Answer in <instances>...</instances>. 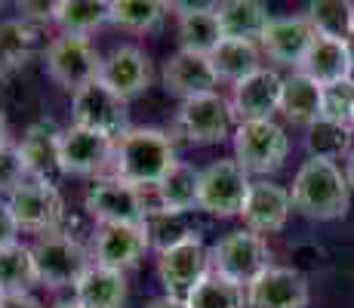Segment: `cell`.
I'll return each instance as SVG.
<instances>
[{
  "mask_svg": "<svg viewBox=\"0 0 354 308\" xmlns=\"http://www.w3.org/2000/svg\"><path fill=\"white\" fill-rule=\"evenodd\" d=\"M321 102H324V87H317L311 78L302 71L290 74L283 80L281 90V111L283 118L299 123V127H315L321 120Z\"/></svg>",
  "mask_w": 354,
  "mask_h": 308,
  "instance_id": "cell-26",
  "label": "cell"
},
{
  "mask_svg": "<svg viewBox=\"0 0 354 308\" xmlns=\"http://www.w3.org/2000/svg\"><path fill=\"white\" fill-rule=\"evenodd\" d=\"M281 90L283 78L271 68H259L247 80L234 84L231 93V118L241 123H256V120H271V114L281 111Z\"/></svg>",
  "mask_w": 354,
  "mask_h": 308,
  "instance_id": "cell-12",
  "label": "cell"
},
{
  "mask_svg": "<svg viewBox=\"0 0 354 308\" xmlns=\"http://www.w3.org/2000/svg\"><path fill=\"white\" fill-rule=\"evenodd\" d=\"M290 152V139L274 120L241 123L234 133V161L247 173H274L283 167Z\"/></svg>",
  "mask_w": 354,
  "mask_h": 308,
  "instance_id": "cell-7",
  "label": "cell"
},
{
  "mask_svg": "<svg viewBox=\"0 0 354 308\" xmlns=\"http://www.w3.org/2000/svg\"><path fill=\"white\" fill-rule=\"evenodd\" d=\"M71 111H74V127L84 129H96L105 136H120L127 133V99H120L102 80H93L90 87L74 93L71 99Z\"/></svg>",
  "mask_w": 354,
  "mask_h": 308,
  "instance_id": "cell-10",
  "label": "cell"
},
{
  "mask_svg": "<svg viewBox=\"0 0 354 308\" xmlns=\"http://www.w3.org/2000/svg\"><path fill=\"white\" fill-rule=\"evenodd\" d=\"M305 19H308L311 28L321 34V37H333L345 44L354 28V6L348 0H317V3L308 6V16Z\"/></svg>",
  "mask_w": 354,
  "mask_h": 308,
  "instance_id": "cell-33",
  "label": "cell"
},
{
  "mask_svg": "<svg viewBox=\"0 0 354 308\" xmlns=\"http://www.w3.org/2000/svg\"><path fill=\"white\" fill-rule=\"evenodd\" d=\"M290 207H292V194L287 188H281L274 182H253L241 216L247 222V231L271 235V231H281L287 225Z\"/></svg>",
  "mask_w": 354,
  "mask_h": 308,
  "instance_id": "cell-20",
  "label": "cell"
},
{
  "mask_svg": "<svg viewBox=\"0 0 354 308\" xmlns=\"http://www.w3.org/2000/svg\"><path fill=\"white\" fill-rule=\"evenodd\" d=\"M56 308H80V305H77V302H59Z\"/></svg>",
  "mask_w": 354,
  "mask_h": 308,
  "instance_id": "cell-46",
  "label": "cell"
},
{
  "mask_svg": "<svg viewBox=\"0 0 354 308\" xmlns=\"http://www.w3.org/2000/svg\"><path fill=\"white\" fill-rule=\"evenodd\" d=\"M299 71L315 80L317 87H330V84H339V80H348L354 68H351L348 50H345L342 40L321 37V34H317Z\"/></svg>",
  "mask_w": 354,
  "mask_h": 308,
  "instance_id": "cell-23",
  "label": "cell"
},
{
  "mask_svg": "<svg viewBox=\"0 0 354 308\" xmlns=\"http://www.w3.org/2000/svg\"><path fill=\"white\" fill-rule=\"evenodd\" d=\"M354 114V80H339V84L324 87V102H321V120H333L351 127Z\"/></svg>",
  "mask_w": 354,
  "mask_h": 308,
  "instance_id": "cell-37",
  "label": "cell"
},
{
  "mask_svg": "<svg viewBox=\"0 0 354 308\" xmlns=\"http://www.w3.org/2000/svg\"><path fill=\"white\" fill-rule=\"evenodd\" d=\"M219 80H231V84H241L250 74L259 71V46L247 44V40H222L213 53H209Z\"/></svg>",
  "mask_w": 354,
  "mask_h": 308,
  "instance_id": "cell-30",
  "label": "cell"
},
{
  "mask_svg": "<svg viewBox=\"0 0 354 308\" xmlns=\"http://www.w3.org/2000/svg\"><path fill=\"white\" fill-rule=\"evenodd\" d=\"M59 139H62V133L53 123H34L28 133H25V139L19 142V152L25 157V167H28L31 179L56 185V179L62 176Z\"/></svg>",
  "mask_w": 354,
  "mask_h": 308,
  "instance_id": "cell-21",
  "label": "cell"
},
{
  "mask_svg": "<svg viewBox=\"0 0 354 308\" xmlns=\"http://www.w3.org/2000/svg\"><path fill=\"white\" fill-rule=\"evenodd\" d=\"M197 188H201V170L179 161L158 185V201L169 213H188L197 210Z\"/></svg>",
  "mask_w": 354,
  "mask_h": 308,
  "instance_id": "cell-28",
  "label": "cell"
},
{
  "mask_svg": "<svg viewBox=\"0 0 354 308\" xmlns=\"http://www.w3.org/2000/svg\"><path fill=\"white\" fill-rule=\"evenodd\" d=\"M209 265H213L209 262V250L203 246L201 235L188 237L179 246H173V250L160 253L158 275H160V284L167 287V296L188 299L197 290V284L209 275Z\"/></svg>",
  "mask_w": 354,
  "mask_h": 308,
  "instance_id": "cell-9",
  "label": "cell"
},
{
  "mask_svg": "<svg viewBox=\"0 0 354 308\" xmlns=\"http://www.w3.org/2000/svg\"><path fill=\"white\" fill-rule=\"evenodd\" d=\"M179 127L188 136V142H194V145L222 142L231 129V105L219 93L188 99L179 108Z\"/></svg>",
  "mask_w": 354,
  "mask_h": 308,
  "instance_id": "cell-14",
  "label": "cell"
},
{
  "mask_svg": "<svg viewBox=\"0 0 354 308\" xmlns=\"http://www.w3.org/2000/svg\"><path fill=\"white\" fill-rule=\"evenodd\" d=\"M84 207L102 225H145L148 207L139 188L120 182L118 176H102L86 188Z\"/></svg>",
  "mask_w": 354,
  "mask_h": 308,
  "instance_id": "cell-8",
  "label": "cell"
},
{
  "mask_svg": "<svg viewBox=\"0 0 354 308\" xmlns=\"http://www.w3.org/2000/svg\"><path fill=\"white\" fill-rule=\"evenodd\" d=\"M0 308H40V302L34 296H3Z\"/></svg>",
  "mask_w": 354,
  "mask_h": 308,
  "instance_id": "cell-41",
  "label": "cell"
},
{
  "mask_svg": "<svg viewBox=\"0 0 354 308\" xmlns=\"http://www.w3.org/2000/svg\"><path fill=\"white\" fill-rule=\"evenodd\" d=\"M3 145H10V142H6V118L0 114V148Z\"/></svg>",
  "mask_w": 354,
  "mask_h": 308,
  "instance_id": "cell-45",
  "label": "cell"
},
{
  "mask_svg": "<svg viewBox=\"0 0 354 308\" xmlns=\"http://www.w3.org/2000/svg\"><path fill=\"white\" fill-rule=\"evenodd\" d=\"M305 145H308L311 157L317 161H336L342 154H351V127H342V123L333 120H317L315 127H308V136H305Z\"/></svg>",
  "mask_w": 354,
  "mask_h": 308,
  "instance_id": "cell-35",
  "label": "cell"
},
{
  "mask_svg": "<svg viewBox=\"0 0 354 308\" xmlns=\"http://www.w3.org/2000/svg\"><path fill=\"white\" fill-rule=\"evenodd\" d=\"M209 262L216 275L250 290V284H256L271 269V250L256 231H231L209 250Z\"/></svg>",
  "mask_w": 354,
  "mask_h": 308,
  "instance_id": "cell-3",
  "label": "cell"
},
{
  "mask_svg": "<svg viewBox=\"0 0 354 308\" xmlns=\"http://www.w3.org/2000/svg\"><path fill=\"white\" fill-rule=\"evenodd\" d=\"M173 10H182L179 12V40H182V50L209 56V53H213L216 46L225 40L216 6H176L173 3Z\"/></svg>",
  "mask_w": 354,
  "mask_h": 308,
  "instance_id": "cell-22",
  "label": "cell"
},
{
  "mask_svg": "<svg viewBox=\"0 0 354 308\" xmlns=\"http://www.w3.org/2000/svg\"><path fill=\"white\" fill-rule=\"evenodd\" d=\"M74 302L80 308H124L127 302V280L124 271H111L93 265L80 284L74 287Z\"/></svg>",
  "mask_w": 354,
  "mask_h": 308,
  "instance_id": "cell-25",
  "label": "cell"
},
{
  "mask_svg": "<svg viewBox=\"0 0 354 308\" xmlns=\"http://www.w3.org/2000/svg\"><path fill=\"white\" fill-rule=\"evenodd\" d=\"M114 157V139L96 129L71 127L59 139V161H62V173L71 176H93L108 167Z\"/></svg>",
  "mask_w": 354,
  "mask_h": 308,
  "instance_id": "cell-13",
  "label": "cell"
},
{
  "mask_svg": "<svg viewBox=\"0 0 354 308\" xmlns=\"http://www.w3.org/2000/svg\"><path fill=\"white\" fill-rule=\"evenodd\" d=\"M111 163H114V176L120 182L142 191L145 185L158 188L163 182V176L179 161H176V148L167 133L151 129V127H136L114 139Z\"/></svg>",
  "mask_w": 354,
  "mask_h": 308,
  "instance_id": "cell-1",
  "label": "cell"
},
{
  "mask_svg": "<svg viewBox=\"0 0 354 308\" xmlns=\"http://www.w3.org/2000/svg\"><path fill=\"white\" fill-rule=\"evenodd\" d=\"M34 265H37V278L44 287L62 290V287H77L80 278L93 269L90 253L84 250L71 235L62 231H46L37 237V244L31 246Z\"/></svg>",
  "mask_w": 354,
  "mask_h": 308,
  "instance_id": "cell-4",
  "label": "cell"
},
{
  "mask_svg": "<svg viewBox=\"0 0 354 308\" xmlns=\"http://www.w3.org/2000/svg\"><path fill=\"white\" fill-rule=\"evenodd\" d=\"M351 127H354V114H351Z\"/></svg>",
  "mask_w": 354,
  "mask_h": 308,
  "instance_id": "cell-48",
  "label": "cell"
},
{
  "mask_svg": "<svg viewBox=\"0 0 354 308\" xmlns=\"http://www.w3.org/2000/svg\"><path fill=\"white\" fill-rule=\"evenodd\" d=\"M25 176H28V167H25L19 145H3L0 148V191L12 194L25 182Z\"/></svg>",
  "mask_w": 354,
  "mask_h": 308,
  "instance_id": "cell-38",
  "label": "cell"
},
{
  "mask_svg": "<svg viewBox=\"0 0 354 308\" xmlns=\"http://www.w3.org/2000/svg\"><path fill=\"white\" fill-rule=\"evenodd\" d=\"M31 46H34V31L25 19L0 22V78L22 68L31 56Z\"/></svg>",
  "mask_w": 354,
  "mask_h": 308,
  "instance_id": "cell-34",
  "label": "cell"
},
{
  "mask_svg": "<svg viewBox=\"0 0 354 308\" xmlns=\"http://www.w3.org/2000/svg\"><path fill=\"white\" fill-rule=\"evenodd\" d=\"M315 37H317V31L311 28L308 19H274L259 44H262L265 56L274 59L277 65L302 68L311 44H315Z\"/></svg>",
  "mask_w": 354,
  "mask_h": 308,
  "instance_id": "cell-18",
  "label": "cell"
},
{
  "mask_svg": "<svg viewBox=\"0 0 354 308\" xmlns=\"http://www.w3.org/2000/svg\"><path fill=\"white\" fill-rule=\"evenodd\" d=\"M247 170L237 161H213L207 170H201V188H197V210L209 216H241L243 203L250 197V188L253 182L247 179Z\"/></svg>",
  "mask_w": 354,
  "mask_h": 308,
  "instance_id": "cell-5",
  "label": "cell"
},
{
  "mask_svg": "<svg viewBox=\"0 0 354 308\" xmlns=\"http://www.w3.org/2000/svg\"><path fill=\"white\" fill-rule=\"evenodd\" d=\"M108 3H111V22L127 31L154 28L169 10V3H158V0H108Z\"/></svg>",
  "mask_w": 354,
  "mask_h": 308,
  "instance_id": "cell-36",
  "label": "cell"
},
{
  "mask_svg": "<svg viewBox=\"0 0 354 308\" xmlns=\"http://www.w3.org/2000/svg\"><path fill=\"white\" fill-rule=\"evenodd\" d=\"M292 207L308 219H339L348 213L351 185L333 161H305L292 179Z\"/></svg>",
  "mask_w": 354,
  "mask_h": 308,
  "instance_id": "cell-2",
  "label": "cell"
},
{
  "mask_svg": "<svg viewBox=\"0 0 354 308\" xmlns=\"http://www.w3.org/2000/svg\"><path fill=\"white\" fill-rule=\"evenodd\" d=\"M148 235L145 225H102L96 235V265L111 271L133 269L148 250Z\"/></svg>",
  "mask_w": 354,
  "mask_h": 308,
  "instance_id": "cell-17",
  "label": "cell"
},
{
  "mask_svg": "<svg viewBox=\"0 0 354 308\" xmlns=\"http://www.w3.org/2000/svg\"><path fill=\"white\" fill-rule=\"evenodd\" d=\"M12 216H16L19 228H28V231H56V225L62 222V213H65V203H62V194H59L56 185L50 182H22L10 197Z\"/></svg>",
  "mask_w": 354,
  "mask_h": 308,
  "instance_id": "cell-11",
  "label": "cell"
},
{
  "mask_svg": "<svg viewBox=\"0 0 354 308\" xmlns=\"http://www.w3.org/2000/svg\"><path fill=\"white\" fill-rule=\"evenodd\" d=\"M145 235H148V244L154 246L158 253H167L173 246H179L182 241L194 237V225L188 222V213H169L163 207H148V216H145Z\"/></svg>",
  "mask_w": 354,
  "mask_h": 308,
  "instance_id": "cell-32",
  "label": "cell"
},
{
  "mask_svg": "<svg viewBox=\"0 0 354 308\" xmlns=\"http://www.w3.org/2000/svg\"><path fill=\"white\" fill-rule=\"evenodd\" d=\"M163 84H167V90L173 96H179L182 102H188V99H197V96L216 93L219 74H216L209 56L179 50L167 62V68H163Z\"/></svg>",
  "mask_w": 354,
  "mask_h": 308,
  "instance_id": "cell-16",
  "label": "cell"
},
{
  "mask_svg": "<svg viewBox=\"0 0 354 308\" xmlns=\"http://www.w3.org/2000/svg\"><path fill=\"white\" fill-rule=\"evenodd\" d=\"M185 302L188 308H250V290L209 271Z\"/></svg>",
  "mask_w": 354,
  "mask_h": 308,
  "instance_id": "cell-31",
  "label": "cell"
},
{
  "mask_svg": "<svg viewBox=\"0 0 354 308\" xmlns=\"http://www.w3.org/2000/svg\"><path fill=\"white\" fill-rule=\"evenodd\" d=\"M345 50H348V59H351V68H354V28L348 34V40H345Z\"/></svg>",
  "mask_w": 354,
  "mask_h": 308,
  "instance_id": "cell-44",
  "label": "cell"
},
{
  "mask_svg": "<svg viewBox=\"0 0 354 308\" xmlns=\"http://www.w3.org/2000/svg\"><path fill=\"white\" fill-rule=\"evenodd\" d=\"M46 71L59 87L77 93L99 80L102 74V56L96 46L86 37H71V34H59L50 46H46Z\"/></svg>",
  "mask_w": 354,
  "mask_h": 308,
  "instance_id": "cell-6",
  "label": "cell"
},
{
  "mask_svg": "<svg viewBox=\"0 0 354 308\" xmlns=\"http://www.w3.org/2000/svg\"><path fill=\"white\" fill-rule=\"evenodd\" d=\"M53 6H56V3H19V12H22L25 19L50 22V19H53Z\"/></svg>",
  "mask_w": 354,
  "mask_h": 308,
  "instance_id": "cell-40",
  "label": "cell"
},
{
  "mask_svg": "<svg viewBox=\"0 0 354 308\" xmlns=\"http://www.w3.org/2000/svg\"><path fill=\"white\" fill-rule=\"evenodd\" d=\"M37 265L34 253L25 244H12L0 250V290L6 296H28V290L37 284Z\"/></svg>",
  "mask_w": 354,
  "mask_h": 308,
  "instance_id": "cell-29",
  "label": "cell"
},
{
  "mask_svg": "<svg viewBox=\"0 0 354 308\" xmlns=\"http://www.w3.org/2000/svg\"><path fill=\"white\" fill-rule=\"evenodd\" d=\"M308 280L296 269L271 265L256 284H250V308H305Z\"/></svg>",
  "mask_w": 354,
  "mask_h": 308,
  "instance_id": "cell-19",
  "label": "cell"
},
{
  "mask_svg": "<svg viewBox=\"0 0 354 308\" xmlns=\"http://www.w3.org/2000/svg\"><path fill=\"white\" fill-rule=\"evenodd\" d=\"M3 296H6V293H3V290H0V302H3Z\"/></svg>",
  "mask_w": 354,
  "mask_h": 308,
  "instance_id": "cell-47",
  "label": "cell"
},
{
  "mask_svg": "<svg viewBox=\"0 0 354 308\" xmlns=\"http://www.w3.org/2000/svg\"><path fill=\"white\" fill-rule=\"evenodd\" d=\"M219 12V25L225 40H247L256 44L262 40V34L268 31V25L274 19L268 16V6L259 3V0H228V3L216 6Z\"/></svg>",
  "mask_w": 354,
  "mask_h": 308,
  "instance_id": "cell-24",
  "label": "cell"
},
{
  "mask_svg": "<svg viewBox=\"0 0 354 308\" xmlns=\"http://www.w3.org/2000/svg\"><path fill=\"white\" fill-rule=\"evenodd\" d=\"M16 235H19V222H16V216H12L10 203L0 201V250H6V246L19 244V241H16Z\"/></svg>",
  "mask_w": 354,
  "mask_h": 308,
  "instance_id": "cell-39",
  "label": "cell"
},
{
  "mask_svg": "<svg viewBox=\"0 0 354 308\" xmlns=\"http://www.w3.org/2000/svg\"><path fill=\"white\" fill-rule=\"evenodd\" d=\"M345 179H348V185L354 188V152L348 154V163H345Z\"/></svg>",
  "mask_w": 354,
  "mask_h": 308,
  "instance_id": "cell-43",
  "label": "cell"
},
{
  "mask_svg": "<svg viewBox=\"0 0 354 308\" xmlns=\"http://www.w3.org/2000/svg\"><path fill=\"white\" fill-rule=\"evenodd\" d=\"M102 84H108L120 99H133V96L145 93L151 87V62L139 50V46H118L102 59Z\"/></svg>",
  "mask_w": 354,
  "mask_h": 308,
  "instance_id": "cell-15",
  "label": "cell"
},
{
  "mask_svg": "<svg viewBox=\"0 0 354 308\" xmlns=\"http://www.w3.org/2000/svg\"><path fill=\"white\" fill-rule=\"evenodd\" d=\"M148 308H188L185 299H176V296H160V299H154Z\"/></svg>",
  "mask_w": 354,
  "mask_h": 308,
  "instance_id": "cell-42",
  "label": "cell"
},
{
  "mask_svg": "<svg viewBox=\"0 0 354 308\" xmlns=\"http://www.w3.org/2000/svg\"><path fill=\"white\" fill-rule=\"evenodd\" d=\"M53 22L71 37H86L99 25L111 22V3L105 0H56Z\"/></svg>",
  "mask_w": 354,
  "mask_h": 308,
  "instance_id": "cell-27",
  "label": "cell"
}]
</instances>
